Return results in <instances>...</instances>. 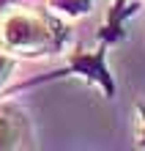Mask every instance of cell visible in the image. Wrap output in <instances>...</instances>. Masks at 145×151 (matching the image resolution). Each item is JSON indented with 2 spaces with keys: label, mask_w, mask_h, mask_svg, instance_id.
Masks as SVG:
<instances>
[{
  "label": "cell",
  "mask_w": 145,
  "mask_h": 151,
  "mask_svg": "<svg viewBox=\"0 0 145 151\" xmlns=\"http://www.w3.org/2000/svg\"><path fill=\"white\" fill-rule=\"evenodd\" d=\"M126 3L129 0H112V8H110V17H107V25H104V30H110V25L115 22V28H118V22H121V17L126 11ZM112 28V30H115Z\"/></svg>",
  "instance_id": "obj_4"
},
{
  "label": "cell",
  "mask_w": 145,
  "mask_h": 151,
  "mask_svg": "<svg viewBox=\"0 0 145 151\" xmlns=\"http://www.w3.org/2000/svg\"><path fill=\"white\" fill-rule=\"evenodd\" d=\"M14 63L16 60L11 58V55H6L3 50H0V88H3V83L8 77H11V72H14Z\"/></svg>",
  "instance_id": "obj_6"
},
{
  "label": "cell",
  "mask_w": 145,
  "mask_h": 151,
  "mask_svg": "<svg viewBox=\"0 0 145 151\" xmlns=\"http://www.w3.org/2000/svg\"><path fill=\"white\" fill-rule=\"evenodd\" d=\"M69 41V25L60 22L52 8L8 3L0 8V50L16 58H44L63 52Z\"/></svg>",
  "instance_id": "obj_1"
},
{
  "label": "cell",
  "mask_w": 145,
  "mask_h": 151,
  "mask_svg": "<svg viewBox=\"0 0 145 151\" xmlns=\"http://www.w3.org/2000/svg\"><path fill=\"white\" fill-rule=\"evenodd\" d=\"M134 146L145 148V104L137 107V132H134Z\"/></svg>",
  "instance_id": "obj_5"
},
{
  "label": "cell",
  "mask_w": 145,
  "mask_h": 151,
  "mask_svg": "<svg viewBox=\"0 0 145 151\" xmlns=\"http://www.w3.org/2000/svg\"><path fill=\"white\" fill-rule=\"evenodd\" d=\"M47 6L52 11H60V14L71 17V19H79V17H85L93 8V0H47Z\"/></svg>",
  "instance_id": "obj_3"
},
{
  "label": "cell",
  "mask_w": 145,
  "mask_h": 151,
  "mask_svg": "<svg viewBox=\"0 0 145 151\" xmlns=\"http://www.w3.org/2000/svg\"><path fill=\"white\" fill-rule=\"evenodd\" d=\"M30 140V124L16 104H0V148H25Z\"/></svg>",
  "instance_id": "obj_2"
}]
</instances>
